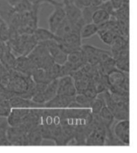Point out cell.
<instances>
[{"label":"cell","mask_w":137,"mask_h":153,"mask_svg":"<svg viewBox=\"0 0 137 153\" xmlns=\"http://www.w3.org/2000/svg\"><path fill=\"white\" fill-rule=\"evenodd\" d=\"M8 72L10 75V80L7 89L15 95H21L25 93L28 89L29 84L32 81L31 77L23 75L14 69L9 70Z\"/></svg>","instance_id":"6da1fadb"},{"label":"cell","mask_w":137,"mask_h":153,"mask_svg":"<svg viewBox=\"0 0 137 153\" xmlns=\"http://www.w3.org/2000/svg\"><path fill=\"white\" fill-rule=\"evenodd\" d=\"M81 48L87 56V62L92 66L96 65L110 56H112V54L109 51L95 48L93 46L82 45Z\"/></svg>","instance_id":"7a4b0ae2"},{"label":"cell","mask_w":137,"mask_h":153,"mask_svg":"<svg viewBox=\"0 0 137 153\" xmlns=\"http://www.w3.org/2000/svg\"><path fill=\"white\" fill-rule=\"evenodd\" d=\"M40 43H42L47 48L48 52L52 57L53 60L55 63L62 65L67 62V54L60 48V44L55 39H49Z\"/></svg>","instance_id":"3957f363"},{"label":"cell","mask_w":137,"mask_h":153,"mask_svg":"<svg viewBox=\"0 0 137 153\" xmlns=\"http://www.w3.org/2000/svg\"><path fill=\"white\" fill-rule=\"evenodd\" d=\"M116 138L121 142L123 145L130 144V123L129 120H120L115 125L112 130Z\"/></svg>","instance_id":"277c9868"},{"label":"cell","mask_w":137,"mask_h":153,"mask_svg":"<svg viewBox=\"0 0 137 153\" xmlns=\"http://www.w3.org/2000/svg\"><path fill=\"white\" fill-rule=\"evenodd\" d=\"M57 95L75 96L76 95L74 79L70 75H66L58 79Z\"/></svg>","instance_id":"5b68a950"},{"label":"cell","mask_w":137,"mask_h":153,"mask_svg":"<svg viewBox=\"0 0 137 153\" xmlns=\"http://www.w3.org/2000/svg\"><path fill=\"white\" fill-rule=\"evenodd\" d=\"M66 18L63 5L54 7L53 12L48 17V29L51 32L55 33L57 27Z\"/></svg>","instance_id":"8992f818"},{"label":"cell","mask_w":137,"mask_h":153,"mask_svg":"<svg viewBox=\"0 0 137 153\" xmlns=\"http://www.w3.org/2000/svg\"><path fill=\"white\" fill-rule=\"evenodd\" d=\"M75 100V96L56 95L51 100L43 103L42 108H67L72 101Z\"/></svg>","instance_id":"52a82bcc"},{"label":"cell","mask_w":137,"mask_h":153,"mask_svg":"<svg viewBox=\"0 0 137 153\" xmlns=\"http://www.w3.org/2000/svg\"><path fill=\"white\" fill-rule=\"evenodd\" d=\"M35 68L27 55H19L15 59V66L13 69L23 75L31 76V74Z\"/></svg>","instance_id":"ba28073f"},{"label":"cell","mask_w":137,"mask_h":153,"mask_svg":"<svg viewBox=\"0 0 137 153\" xmlns=\"http://www.w3.org/2000/svg\"><path fill=\"white\" fill-rule=\"evenodd\" d=\"M106 75H107V80L110 88L120 87L128 79V73L124 72L117 68L109 71Z\"/></svg>","instance_id":"9c48e42d"},{"label":"cell","mask_w":137,"mask_h":153,"mask_svg":"<svg viewBox=\"0 0 137 153\" xmlns=\"http://www.w3.org/2000/svg\"><path fill=\"white\" fill-rule=\"evenodd\" d=\"M80 30H81V28L78 27L75 23L71 22L67 18H65L62 23L58 27L54 34L57 38H63L73 31L80 33Z\"/></svg>","instance_id":"30bf717a"},{"label":"cell","mask_w":137,"mask_h":153,"mask_svg":"<svg viewBox=\"0 0 137 153\" xmlns=\"http://www.w3.org/2000/svg\"><path fill=\"white\" fill-rule=\"evenodd\" d=\"M9 103L11 108H42V105L35 103L29 99H25L19 95H13L9 99Z\"/></svg>","instance_id":"8fae6325"},{"label":"cell","mask_w":137,"mask_h":153,"mask_svg":"<svg viewBox=\"0 0 137 153\" xmlns=\"http://www.w3.org/2000/svg\"><path fill=\"white\" fill-rule=\"evenodd\" d=\"M63 9L66 18L72 23H75L82 17V10L76 7L74 3L63 5Z\"/></svg>","instance_id":"7c38bea8"},{"label":"cell","mask_w":137,"mask_h":153,"mask_svg":"<svg viewBox=\"0 0 137 153\" xmlns=\"http://www.w3.org/2000/svg\"><path fill=\"white\" fill-rule=\"evenodd\" d=\"M16 12L13 7L7 2V0H0V18L9 24L10 19Z\"/></svg>","instance_id":"4fadbf2b"},{"label":"cell","mask_w":137,"mask_h":153,"mask_svg":"<svg viewBox=\"0 0 137 153\" xmlns=\"http://www.w3.org/2000/svg\"><path fill=\"white\" fill-rule=\"evenodd\" d=\"M32 35L34 36V39L37 41V43L44 42V41L49 40V39L56 40V39H57L54 33L51 32L49 29H45V28L37 27Z\"/></svg>","instance_id":"5bb4252c"},{"label":"cell","mask_w":137,"mask_h":153,"mask_svg":"<svg viewBox=\"0 0 137 153\" xmlns=\"http://www.w3.org/2000/svg\"><path fill=\"white\" fill-rule=\"evenodd\" d=\"M31 77L35 83H42L48 84L51 81L46 70L41 68H35L31 74Z\"/></svg>","instance_id":"9a60e30c"},{"label":"cell","mask_w":137,"mask_h":153,"mask_svg":"<svg viewBox=\"0 0 137 153\" xmlns=\"http://www.w3.org/2000/svg\"><path fill=\"white\" fill-rule=\"evenodd\" d=\"M27 135H28L29 146H40L42 144L43 138L40 132L39 126L29 131L27 133Z\"/></svg>","instance_id":"2e32d148"},{"label":"cell","mask_w":137,"mask_h":153,"mask_svg":"<svg viewBox=\"0 0 137 153\" xmlns=\"http://www.w3.org/2000/svg\"><path fill=\"white\" fill-rule=\"evenodd\" d=\"M15 55L13 53V51L10 50V48L7 45L5 52L2 56V58L0 59V61L2 62L4 67H5L8 71L11 70L14 68L15 63Z\"/></svg>","instance_id":"e0dca14e"},{"label":"cell","mask_w":137,"mask_h":153,"mask_svg":"<svg viewBox=\"0 0 137 153\" xmlns=\"http://www.w3.org/2000/svg\"><path fill=\"white\" fill-rule=\"evenodd\" d=\"M110 17H111V15L106 10L99 7L93 12L92 17V23L100 26L109 20Z\"/></svg>","instance_id":"ac0fdd59"},{"label":"cell","mask_w":137,"mask_h":153,"mask_svg":"<svg viewBox=\"0 0 137 153\" xmlns=\"http://www.w3.org/2000/svg\"><path fill=\"white\" fill-rule=\"evenodd\" d=\"M99 115H100V118L102 120L103 123H104L106 128H111V127L113 124V122L115 120V118H114V115L112 114L109 108L105 105L101 109Z\"/></svg>","instance_id":"d6986e66"},{"label":"cell","mask_w":137,"mask_h":153,"mask_svg":"<svg viewBox=\"0 0 137 153\" xmlns=\"http://www.w3.org/2000/svg\"><path fill=\"white\" fill-rule=\"evenodd\" d=\"M99 30V26L93 23H86L80 30V37L82 39L95 35Z\"/></svg>","instance_id":"ffe728a7"},{"label":"cell","mask_w":137,"mask_h":153,"mask_svg":"<svg viewBox=\"0 0 137 153\" xmlns=\"http://www.w3.org/2000/svg\"><path fill=\"white\" fill-rule=\"evenodd\" d=\"M96 34L99 35V37L103 43L109 46L112 44L114 38L117 35L113 30H107V29H103V28L101 27H99V30H98Z\"/></svg>","instance_id":"44dd1931"},{"label":"cell","mask_w":137,"mask_h":153,"mask_svg":"<svg viewBox=\"0 0 137 153\" xmlns=\"http://www.w3.org/2000/svg\"><path fill=\"white\" fill-rule=\"evenodd\" d=\"M58 79H55L51 80L48 85L46 87V89L44 90L45 98L46 101H48L51 100L53 97H55V95H57V90H58Z\"/></svg>","instance_id":"7402d4cb"},{"label":"cell","mask_w":137,"mask_h":153,"mask_svg":"<svg viewBox=\"0 0 137 153\" xmlns=\"http://www.w3.org/2000/svg\"><path fill=\"white\" fill-rule=\"evenodd\" d=\"M105 106V103L103 98L100 95H97V97H95L94 100H92L91 106H90V109L92 114H100V111L103 107Z\"/></svg>","instance_id":"603a6c76"},{"label":"cell","mask_w":137,"mask_h":153,"mask_svg":"<svg viewBox=\"0 0 137 153\" xmlns=\"http://www.w3.org/2000/svg\"><path fill=\"white\" fill-rule=\"evenodd\" d=\"M33 7H34V4L31 3L29 0H22L18 3L17 5L14 7V9L16 12L22 13L31 10L33 8Z\"/></svg>","instance_id":"cb8c5ba5"},{"label":"cell","mask_w":137,"mask_h":153,"mask_svg":"<svg viewBox=\"0 0 137 153\" xmlns=\"http://www.w3.org/2000/svg\"><path fill=\"white\" fill-rule=\"evenodd\" d=\"M10 27L3 19L0 20V40L7 42L9 39Z\"/></svg>","instance_id":"d4e9b609"},{"label":"cell","mask_w":137,"mask_h":153,"mask_svg":"<svg viewBox=\"0 0 137 153\" xmlns=\"http://www.w3.org/2000/svg\"><path fill=\"white\" fill-rule=\"evenodd\" d=\"M99 7H93L89 6L87 7H84L82 10V18L85 23H92V17L93 12L95 11Z\"/></svg>","instance_id":"484cf974"},{"label":"cell","mask_w":137,"mask_h":153,"mask_svg":"<svg viewBox=\"0 0 137 153\" xmlns=\"http://www.w3.org/2000/svg\"><path fill=\"white\" fill-rule=\"evenodd\" d=\"M115 67L124 72L129 73V57L120 59L115 60Z\"/></svg>","instance_id":"4316f807"},{"label":"cell","mask_w":137,"mask_h":153,"mask_svg":"<svg viewBox=\"0 0 137 153\" xmlns=\"http://www.w3.org/2000/svg\"><path fill=\"white\" fill-rule=\"evenodd\" d=\"M75 101L77 103H79L81 108H90L92 100L86 97L83 94H76L75 95Z\"/></svg>","instance_id":"83f0119b"},{"label":"cell","mask_w":137,"mask_h":153,"mask_svg":"<svg viewBox=\"0 0 137 153\" xmlns=\"http://www.w3.org/2000/svg\"><path fill=\"white\" fill-rule=\"evenodd\" d=\"M11 111L9 100L0 101V117H7Z\"/></svg>","instance_id":"f1b7e54d"},{"label":"cell","mask_w":137,"mask_h":153,"mask_svg":"<svg viewBox=\"0 0 137 153\" xmlns=\"http://www.w3.org/2000/svg\"><path fill=\"white\" fill-rule=\"evenodd\" d=\"M60 65L58 63H54L51 67L48 68V70H46L48 73V76L50 77L51 80L55 79H59L60 76Z\"/></svg>","instance_id":"f546056e"},{"label":"cell","mask_w":137,"mask_h":153,"mask_svg":"<svg viewBox=\"0 0 137 153\" xmlns=\"http://www.w3.org/2000/svg\"><path fill=\"white\" fill-rule=\"evenodd\" d=\"M82 94H83L86 97H87L91 100H92L95 97H97L98 93L96 91V90L95 89V87H94L92 81H91L89 85L87 86V88L85 89L84 91Z\"/></svg>","instance_id":"4dcf8cb0"},{"label":"cell","mask_w":137,"mask_h":153,"mask_svg":"<svg viewBox=\"0 0 137 153\" xmlns=\"http://www.w3.org/2000/svg\"><path fill=\"white\" fill-rule=\"evenodd\" d=\"M21 123H22V118H20L12 112H10L7 117V123L10 127H15L21 124Z\"/></svg>","instance_id":"1f68e13d"},{"label":"cell","mask_w":137,"mask_h":153,"mask_svg":"<svg viewBox=\"0 0 137 153\" xmlns=\"http://www.w3.org/2000/svg\"><path fill=\"white\" fill-rule=\"evenodd\" d=\"M31 3L34 4V5H42L43 3H48L52 5L53 7H56V6H61L63 5V3L59 2L57 0H29Z\"/></svg>","instance_id":"d6a6232c"},{"label":"cell","mask_w":137,"mask_h":153,"mask_svg":"<svg viewBox=\"0 0 137 153\" xmlns=\"http://www.w3.org/2000/svg\"><path fill=\"white\" fill-rule=\"evenodd\" d=\"M7 125L0 129V146H10L7 136Z\"/></svg>","instance_id":"836d02e7"},{"label":"cell","mask_w":137,"mask_h":153,"mask_svg":"<svg viewBox=\"0 0 137 153\" xmlns=\"http://www.w3.org/2000/svg\"><path fill=\"white\" fill-rule=\"evenodd\" d=\"M31 100L34 101L35 103H39L40 105H43V103H45L46 101V98L43 91L42 92H35V95H33V97L31 98Z\"/></svg>","instance_id":"e575fe53"},{"label":"cell","mask_w":137,"mask_h":153,"mask_svg":"<svg viewBox=\"0 0 137 153\" xmlns=\"http://www.w3.org/2000/svg\"><path fill=\"white\" fill-rule=\"evenodd\" d=\"M114 10H117L125 3H129V0H109Z\"/></svg>","instance_id":"d590c367"},{"label":"cell","mask_w":137,"mask_h":153,"mask_svg":"<svg viewBox=\"0 0 137 153\" xmlns=\"http://www.w3.org/2000/svg\"><path fill=\"white\" fill-rule=\"evenodd\" d=\"M99 7L102 8L103 10H105L107 11L110 15H113V13H114V9L112 7V4L110 3V1H106V2H103L102 4L100 6H99Z\"/></svg>","instance_id":"8d00e7d4"},{"label":"cell","mask_w":137,"mask_h":153,"mask_svg":"<svg viewBox=\"0 0 137 153\" xmlns=\"http://www.w3.org/2000/svg\"><path fill=\"white\" fill-rule=\"evenodd\" d=\"M74 4L80 9L83 10L84 7L91 6V0H75Z\"/></svg>","instance_id":"74e56055"},{"label":"cell","mask_w":137,"mask_h":153,"mask_svg":"<svg viewBox=\"0 0 137 153\" xmlns=\"http://www.w3.org/2000/svg\"><path fill=\"white\" fill-rule=\"evenodd\" d=\"M8 73V70L4 67L2 62L0 61V79L2 78L3 76H4L5 75H7Z\"/></svg>","instance_id":"f35d334b"},{"label":"cell","mask_w":137,"mask_h":153,"mask_svg":"<svg viewBox=\"0 0 137 153\" xmlns=\"http://www.w3.org/2000/svg\"><path fill=\"white\" fill-rule=\"evenodd\" d=\"M6 48H7V44H6L5 42L0 40V59L2 58V56L5 52Z\"/></svg>","instance_id":"ab89813d"},{"label":"cell","mask_w":137,"mask_h":153,"mask_svg":"<svg viewBox=\"0 0 137 153\" xmlns=\"http://www.w3.org/2000/svg\"><path fill=\"white\" fill-rule=\"evenodd\" d=\"M103 0H91V6L93 7H99L102 4Z\"/></svg>","instance_id":"60d3db41"},{"label":"cell","mask_w":137,"mask_h":153,"mask_svg":"<svg viewBox=\"0 0 137 153\" xmlns=\"http://www.w3.org/2000/svg\"><path fill=\"white\" fill-rule=\"evenodd\" d=\"M20 1H22V0H7V2L11 7H14L15 6L17 5Z\"/></svg>","instance_id":"b9f144b4"},{"label":"cell","mask_w":137,"mask_h":153,"mask_svg":"<svg viewBox=\"0 0 137 153\" xmlns=\"http://www.w3.org/2000/svg\"><path fill=\"white\" fill-rule=\"evenodd\" d=\"M7 123H1V124H0V129H1L2 128H3V127H5V126H7Z\"/></svg>","instance_id":"7bdbcfd3"},{"label":"cell","mask_w":137,"mask_h":153,"mask_svg":"<svg viewBox=\"0 0 137 153\" xmlns=\"http://www.w3.org/2000/svg\"><path fill=\"white\" fill-rule=\"evenodd\" d=\"M106 1H109V0H103V2H106Z\"/></svg>","instance_id":"ee69618b"}]
</instances>
